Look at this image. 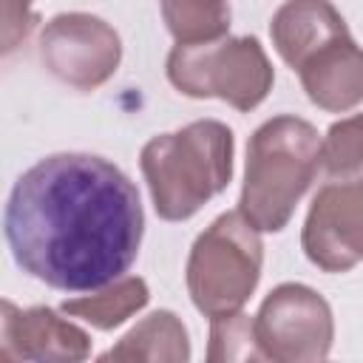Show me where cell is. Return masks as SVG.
I'll list each match as a JSON object with an SVG mask.
<instances>
[{"mask_svg": "<svg viewBox=\"0 0 363 363\" xmlns=\"http://www.w3.org/2000/svg\"><path fill=\"white\" fill-rule=\"evenodd\" d=\"M162 17L176 43H213L230 31L227 0H162Z\"/></svg>", "mask_w": 363, "mask_h": 363, "instance_id": "cell-14", "label": "cell"}, {"mask_svg": "<svg viewBox=\"0 0 363 363\" xmlns=\"http://www.w3.org/2000/svg\"><path fill=\"white\" fill-rule=\"evenodd\" d=\"M210 363H247V360H267L258 335H255V318L247 312H227L210 318V346H207Z\"/></svg>", "mask_w": 363, "mask_h": 363, "instance_id": "cell-15", "label": "cell"}, {"mask_svg": "<svg viewBox=\"0 0 363 363\" xmlns=\"http://www.w3.org/2000/svg\"><path fill=\"white\" fill-rule=\"evenodd\" d=\"M99 360H147V363H187L190 337L182 318L170 309H156L142 318L116 346L99 354Z\"/></svg>", "mask_w": 363, "mask_h": 363, "instance_id": "cell-12", "label": "cell"}, {"mask_svg": "<svg viewBox=\"0 0 363 363\" xmlns=\"http://www.w3.org/2000/svg\"><path fill=\"white\" fill-rule=\"evenodd\" d=\"M320 164L329 179H352L363 167V113L346 116L326 130Z\"/></svg>", "mask_w": 363, "mask_h": 363, "instance_id": "cell-16", "label": "cell"}, {"mask_svg": "<svg viewBox=\"0 0 363 363\" xmlns=\"http://www.w3.org/2000/svg\"><path fill=\"white\" fill-rule=\"evenodd\" d=\"M40 60L60 82L77 91H96L116 74L122 40L102 17L65 11L45 23L40 34Z\"/></svg>", "mask_w": 363, "mask_h": 363, "instance_id": "cell-7", "label": "cell"}, {"mask_svg": "<svg viewBox=\"0 0 363 363\" xmlns=\"http://www.w3.org/2000/svg\"><path fill=\"white\" fill-rule=\"evenodd\" d=\"M261 230L241 213H221L190 247L187 292L193 306L207 315L238 312L261 281Z\"/></svg>", "mask_w": 363, "mask_h": 363, "instance_id": "cell-4", "label": "cell"}, {"mask_svg": "<svg viewBox=\"0 0 363 363\" xmlns=\"http://www.w3.org/2000/svg\"><path fill=\"white\" fill-rule=\"evenodd\" d=\"M0 357L40 360V363H79L91 357V335L60 318L51 306L17 309L3 301L0 318Z\"/></svg>", "mask_w": 363, "mask_h": 363, "instance_id": "cell-9", "label": "cell"}, {"mask_svg": "<svg viewBox=\"0 0 363 363\" xmlns=\"http://www.w3.org/2000/svg\"><path fill=\"white\" fill-rule=\"evenodd\" d=\"M147 301H150V289H147L145 278L122 275L113 284H108L102 289H94L91 295L62 301L60 309L71 318H79V320L91 323L99 332H111V329L122 326L128 318H133L139 309H145Z\"/></svg>", "mask_w": 363, "mask_h": 363, "instance_id": "cell-13", "label": "cell"}, {"mask_svg": "<svg viewBox=\"0 0 363 363\" xmlns=\"http://www.w3.org/2000/svg\"><path fill=\"white\" fill-rule=\"evenodd\" d=\"M34 11L31 0H3V51L11 54L31 31Z\"/></svg>", "mask_w": 363, "mask_h": 363, "instance_id": "cell-17", "label": "cell"}, {"mask_svg": "<svg viewBox=\"0 0 363 363\" xmlns=\"http://www.w3.org/2000/svg\"><path fill=\"white\" fill-rule=\"evenodd\" d=\"M301 247L323 272H349L363 261V176L318 190L301 230Z\"/></svg>", "mask_w": 363, "mask_h": 363, "instance_id": "cell-8", "label": "cell"}, {"mask_svg": "<svg viewBox=\"0 0 363 363\" xmlns=\"http://www.w3.org/2000/svg\"><path fill=\"white\" fill-rule=\"evenodd\" d=\"M255 335L267 360L318 363L335 340L332 306L306 284H281L261 301Z\"/></svg>", "mask_w": 363, "mask_h": 363, "instance_id": "cell-6", "label": "cell"}, {"mask_svg": "<svg viewBox=\"0 0 363 363\" xmlns=\"http://www.w3.org/2000/svg\"><path fill=\"white\" fill-rule=\"evenodd\" d=\"M233 130L218 119H196L153 136L139 156L153 207L164 221H187L233 179Z\"/></svg>", "mask_w": 363, "mask_h": 363, "instance_id": "cell-2", "label": "cell"}, {"mask_svg": "<svg viewBox=\"0 0 363 363\" xmlns=\"http://www.w3.org/2000/svg\"><path fill=\"white\" fill-rule=\"evenodd\" d=\"M312 105L329 113H346L363 102V48L349 37L320 48L298 68Z\"/></svg>", "mask_w": 363, "mask_h": 363, "instance_id": "cell-11", "label": "cell"}, {"mask_svg": "<svg viewBox=\"0 0 363 363\" xmlns=\"http://www.w3.org/2000/svg\"><path fill=\"white\" fill-rule=\"evenodd\" d=\"M170 85L190 99H221L235 111L258 108L272 91L275 71L255 37H221L167 54Z\"/></svg>", "mask_w": 363, "mask_h": 363, "instance_id": "cell-5", "label": "cell"}, {"mask_svg": "<svg viewBox=\"0 0 363 363\" xmlns=\"http://www.w3.org/2000/svg\"><path fill=\"white\" fill-rule=\"evenodd\" d=\"M269 37L278 57L298 71L320 48L349 37V26L332 0H286L272 14Z\"/></svg>", "mask_w": 363, "mask_h": 363, "instance_id": "cell-10", "label": "cell"}, {"mask_svg": "<svg viewBox=\"0 0 363 363\" xmlns=\"http://www.w3.org/2000/svg\"><path fill=\"white\" fill-rule=\"evenodd\" d=\"M318 130L292 113L267 119L247 145L238 210L261 230L281 233L320 167Z\"/></svg>", "mask_w": 363, "mask_h": 363, "instance_id": "cell-3", "label": "cell"}, {"mask_svg": "<svg viewBox=\"0 0 363 363\" xmlns=\"http://www.w3.org/2000/svg\"><path fill=\"white\" fill-rule=\"evenodd\" d=\"M142 235L136 184L91 153L40 159L14 182L6 204V241L17 267L62 292H94L122 278Z\"/></svg>", "mask_w": 363, "mask_h": 363, "instance_id": "cell-1", "label": "cell"}]
</instances>
